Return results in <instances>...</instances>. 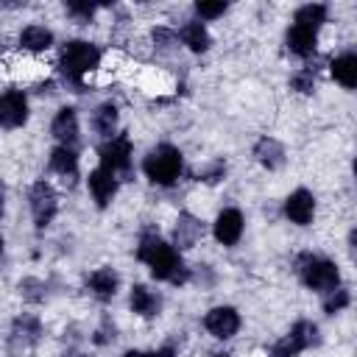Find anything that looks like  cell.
<instances>
[{
  "instance_id": "obj_1",
  "label": "cell",
  "mask_w": 357,
  "mask_h": 357,
  "mask_svg": "<svg viewBox=\"0 0 357 357\" xmlns=\"http://www.w3.org/2000/svg\"><path fill=\"white\" fill-rule=\"evenodd\" d=\"M137 257L151 268L153 279H167L173 284H184L190 279V271L184 268L181 257L176 254L173 245H167L165 240H159L156 234H145L139 248H137Z\"/></svg>"
},
{
  "instance_id": "obj_2",
  "label": "cell",
  "mask_w": 357,
  "mask_h": 357,
  "mask_svg": "<svg viewBox=\"0 0 357 357\" xmlns=\"http://www.w3.org/2000/svg\"><path fill=\"white\" fill-rule=\"evenodd\" d=\"M98 64H100V50H98L95 45H89V42H81V39L70 42V45L64 47L61 59H59L61 75H64L70 84H75V86H81V78H84L86 73H92Z\"/></svg>"
},
{
  "instance_id": "obj_3",
  "label": "cell",
  "mask_w": 357,
  "mask_h": 357,
  "mask_svg": "<svg viewBox=\"0 0 357 357\" xmlns=\"http://www.w3.org/2000/svg\"><path fill=\"white\" fill-rule=\"evenodd\" d=\"M142 170H145V176H148L153 184L167 187V184H173V181L178 178V173H181V151L173 148V145H156V148L145 156Z\"/></svg>"
},
{
  "instance_id": "obj_4",
  "label": "cell",
  "mask_w": 357,
  "mask_h": 357,
  "mask_svg": "<svg viewBox=\"0 0 357 357\" xmlns=\"http://www.w3.org/2000/svg\"><path fill=\"white\" fill-rule=\"evenodd\" d=\"M301 279L307 287L312 290H321V293H329L337 287L340 282V273H337V265L332 259H324V257H301Z\"/></svg>"
},
{
  "instance_id": "obj_5",
  "label": "cell",
  "mask_w": 357,
  "mask_h": 357,
  "mask_svg": "<svg viewBox=\"0 0 357 357\" xmlns=\"http://www.w3.org/2000/svg\"><path fill=\"white\" fill-rule=\"evenodd\" d=\"M100 167L112 170L114 176H131V139L126 134L112 137L100 148Z\"/></svg>"
},
{
  "instance_id": "obj_6",
  "label": "cell",
  "mask_w": 357,
  "mask_h": 357,
  "mask_svg": "<svg viewBox=\"0 0 357 357\" xmlns=\"http://www.w3.org/2000/svg\"><path fill=\"white\" fill-rule=\"evenodd\" d=\"M28 206H31L33 223H36L39 229H45V226L53 220L56 209H59L56 190H53L47 181H36V184L31 187V192H28Z\"/></svg>"
},
{
  "instance_id": "obj_7",
  "label": "cell",
  "mask_w": 357,
  "mask_h": 357,
  "mask_svg": "<svg viewBox=\"0 0 357 357\" xmlns=\"http://www.w3.org/2000/svg\"><path fill=\"white\" fill-rule=\"evenodd\" d=\"M315 343H318V326L310 324V321H298V324L290 329V335H284V337L271 349V354H273V357H296L301 349L315 346Z\"/></svg>"
},
{
  "instance_id": "obj_8",
  "label": "cell",
  "mask_w": 357,
  "mask_h": 357,
  "mask_svg": "<svg viewBox=\"0 0 357 357\" xmlns=\"http://www.w3.org/2000/svg\"><path fill=\"white\" fill-rule=\"evenodd\" d=\"M25 120H28V100H25V95L17 92V89H8L0 98V123H3V128H20Z\"/></svg>"
},
{
  "instance_id": "obj_9",
  "label": "cell",
  "mask_w": 357,
  "mask_h": 357,
  "mask_svg": "<svg viewBox=\"0 0 357 357\" xmlns=\"http://www.w3.org/2000/svg\"><path fill=\"white\" fill-rule=\"evenodd\" d=\"M204 326L209 329V335L226 340V337H231V335L240 329V315H237L234 307H215V310L206 312Z\"/></svg>"
},
{
  "instance_id": "obj_10",
  "label": "cell",
  "mask_w": 357,
  "mask_h": 357,
  "mask_svg": "<svg viewBox=\"0 0 357 357\" xmlns=\"http://www.w3.org/2000/svg\"><path fill=\"white\" fill-rule=\"evenodd\" d=\"M39 335H42V326H39V321H36L33 315H20V318L14 321V326H11L8 351H11V354H17V351H22V349L33 346V343L39 340Z\"/></svg>"
},
{
  "instance_id": "obj_11",
  "label": "cell",
  "mask_w": 357,
  "mask_h": 357,
  "mask_svg": "<svg viewBox=\"0 0 357 357\" xmlns=\"http://www.w3.org/2000/svg\"><path fill=\"white\" fill-rule=\"evenodd\" d=\"M284 215H287L293 223L307 226V223L312 220V215H315V198H312V192H310V190H296V192H290V198L284 201Z\"/></svg>"
},
{
  "instance_id": "obj_12",
  "label": "cell",
  "mask_w": 357,
  "mask_h": 357,
  "mask_svg": "<svg viewBox=\"0 0 357 357\" xmlns=\"http://www.w3.org/2000/svg\"><path fill=\"white\" fill-rule=\"evenodd\" d=\"M50 131H53V137L64 148H75L78 145V117H75V109H70V106L59 109V114L53 117Z\"/></svg>"
},
{
  "instance_id": "obj_13",
  "label": "cell",
  "mask_w": 357,
  "mask_h": 357,
  "mask_svg": "<svg viewBox=\"0 0 357 357\" xmlns=\"http://www.w3.org/2000/svg\"><path fill=\"white\" fill-rule=\"evenodd\" d=\"M89 192L98 201V206H106L117 192V176L106 167H98L89 173Z\"/></svg>"
},
{
  "instance_id": "obj_14",
  "label": "cell",
  "mask_w": 357,
  "mask_h": 357,
  "mask_svg": "<svg viewBox=\"0 0 357 357\" xmlns=\"http://www.w3.org/2000/svg\"><path fill=\"white\" fill-rule=\"evenodd\" d=\"M243 234V215L237 209H223L215 220V237L223 245H234Z\"/></svg>"
},
{
  "instance_id": "obj_15",
  "label": "cell",
  "mask_w": 357,
  "mask_h": 357,
  "mask_svg": "<svg viewBox=\"0 0 357 357\" xmlns=\"http://www.w3.org/2000/svg\"><path fill=\"white\" fill-rule=\"evenodd\" d=\"M50 170L59 173L67 184H75V176H78V156H75V151L64 148V145L53 148L50 151Z\"/></svg>"
},
{
  "instance_id": "obj_16",
  "label": "cell",
  "mask_w": 357,
  "mask_h": 357,
  "mask_svg": "<svg viewBox=\"0 0 357 357\" xmlns=\"http://www.w3.org/2000/svg\"><path fill=\"white\" fill-rule=\"evenodd\" d=\"M201 234H204V223L198 220V218H192V215H178V220H176V229H173V237H176V245L178 248H192L198 240H201Z\"/></svg>"
},
{
  "instance_id": "obj_17",
  "label": "cell",
  "mask_w": 357,
  "mask_h": 357,
  "mask_svg": "<svg viewBox=\"0 0 357 357\" xmlns=\"http://www.w3.org/2000/svg\"><path fill=\"white\" fill-rule=\"evenodd\" d=\"M117 284H120V279H117V273H114L112 268H98V271H92V273L86 276V287H89L100 301H109V298L117 293Z\"/></svg>"
},
{
  "instance_id": "obj_18",
  "label": "cell",
  "mask_w": 357,
  "mask_h": 357,
  "mask_svg": "<svg viewBox=\"0 0 357 357\" xmlns=\"http://www.w3.org/2000/svg\"><path fill=\"white\" fill-rule=\"evenodd\" d=\"M254 156H257V162H259L262 167H268V170H279V167L284 165V148H282V142H276V139H271V137H262V139L254 145Z\"/></svg>"
},
{
  "instance_id": "obj_19",
  "label": "cell",
  "mask_w": 357,
  "mask_h": 357,
  "mask_svg": "<svg viewBox=\"0 0 357 357\" xmlns=\"http://www.w3.org/2000/svg\"><path fill=\"white\" fill-rule=\"evenodd\" d=\"M287 47H290V53H296L301 59L312 56V50H315V31L293 22V28L287 31Z\"/></svg>"
},
{
  "instance_id": "obj_20",
  "label": "cell",
  "mask_w": 357,
  "mask_h": 357,
  "mask_svg": "<svg viewBox=\"0 0 357 357\" xmlns=\"http://www.w3.org/2000/svg\"><path fill=\"white\" fill-rule=\"evenodd\" d=\"M159 307H162V298H159L153 290H148L145 284H134V287H131V310H134V312L151 318V315L159 312Z\"/></svg>"
},
{
  "instance_id": "obj_21",
  "label": "cell",
  "mask_w": 357,
  "mask_h": 357,
  "mask_svg": "<svg viewBox=\"0 0 357 357\" xmlns=\"http://www.w3.org/2000/svg\"><path fill=\"white\" fill-rule=\"evenodd\" d=\"M332 75L337 84L354 89L357 86V53H343L332 61Z\"/></svg>"
},
{
  "instance_id": "obj_22",
  "label": "cell",
  "mask_w": 357,
  "mask_h": 357,
  "mask_svg": "<svg viewBox=\"0 0 357 357\" xmlns=\"http://www.w3.org/2000/svg\"><path fill=\"white\" fill-rule=\"evenodd\" d=\"M20 45L25 50H47L53 45V33L42 25H28L22 33H20Z\"/></svg>"
},
{
  "instance_id": "obj_23",
  "label": "cell",
  "mask_w": 357,
  "mask_h": 357,
  "mask_svg": "<svg viewBox=\"0 0 357 357\" xmlns=\"http://www.w3.org/2000/svg\"><path fill=\"white\" fill-rule=\"evenodd\" d=\"M114 126H117V106L114 103H100L92 114V128L100 134V137H112L114 134Z\"/></svg>"
},
{
  "instance_id": "obj_24",
  "label": "cell",
  "mask_w": 357,
  "mask_h": 357,
  "mask_svg": "<svg viewBox=\"0 0 357 357\" xmlns=\"http://www.w3.org/2000/svg\"><path fill=\"white\" fill-rule=\"evenodd\" d=\"M181 42H184L190 50L204 53L212 39H209V33H206V28H204L201 22H187V25L181 28Z\"/></svg>"
},
{
  "instance_id": "obj_25",
  "label": "cell",
  "mask_w": 357,
  "mask_h": 357,
  "mask_svg": "<svg viewBox=\"0 0 357 357\" xmlns=\"http://www.w3.org/2000/svg\"><path fill=\"white\" fill-rule=\"evenodd\" d=\"M321 22H326V6H321V3H307V6H301L296 11V25L318 31Z\"/></svg>"
},
{
  "instance_id": "obj_26",
  "label": "cell",
  "mask_w": 357,
  "mask_h": 357,
  "mask_svg": "<svg viewBox=\"0 0 357 357\" xmlns=\"http://www.w3.org/2000/svg\"><path fill=\"white\" fill-rule=\"evenodd\" d=\"M346 304H349V293H346L343 287H335V290H329V293H326V298H324V310H326L329 315L340 312Z\"/></svg>"
},
{
  "instance_id": "obj_27",
  "label": "cell",
  "mask_w": 357,
  "mask_h": 357,
  "mask_svg": "<svg viewBox=\"0 0 357 357\" xmlns=\"http://www.w3.org/2000/svg\"><path fill=\"white\" fill-rule=\"evenodd\" d=\"M290 84H293V89H298V92L310 95V92H312V86H315V75H312V70H301V73H296V75L290 78Z\"/></svg>"
},
{
  "instance_id": "obj_28",
  "label": "cell",
  "mask_w": 357,
  "mask_h": 357,
  "mask_svg": "<svg viewBox=\"0 0 357 357\" xmlns=\"http://www.w3.org/2000/svg\"><path fill=\"white\" fill-rule=\"evenodd\" d=\"M195 11L201 14V17H206V20H215V17H220L223 11H226V3L220 0V3H195Z\"/></svg>"
},
{
  "instance_id": "obj_29",
  "label": "cell",
  "mask_w": 357,
  "mask_h": 357,
  "mask_svg": "<svg viewBox=\"0 0 357 357\" xmlns=\"http://www.w3.org/2000/svg\"><path fill=\"white\" fill-rule=\"evenodd\" d=\"M67 11L73 14V17H81V20H89L95 11H98V6H92V3H67Z\"/></svg>"
},
{
  "instance_id": "obj_30",
  "label": "cell",
  "mask_w": 357,
  "mask_h": 357,
  "mask_svg": "<svg viewBox=\"0 0 357 357\" xmlns=\"http://www.w3.org/2000/svg\"><path fill=\"white\" fill-rule=\"evenodd\" d=\"M153 42H156L159 47H170V45H176V33H170L167 28H156V31H153Z\"/></svg>"
},
{
  "instance_id": "obj_31",
  "label": "cell",
  "mask_w": 357,
  "mask_h": 357,
  "mask_svg": "<svg viewBox=\"0 0 357 357\" xmlns=\"http://www.w3.org/2000/svg\"><path fill=\"white\" fill-rule=\"evenodd\" d=\"M223 170H226V167H223V162H215V165H212L209 170H204V173H201V178L212 184V181H218V178H223Z\"/></svg>"
},
{
  "instance_id": "obj_32",
  "label": "cell",
  "mask_w": 357,
  "mask_h": 357,
  "mask_svg": "<svg viewBox=\"0 0 357 357\" xmlns=\"http://www.w3.org/2000/svg\"><path fill=\"white\" fill-rule=\"evenodd\" d=\"M123 357H153L151 351H126Z\"/></svg>"
},
{
  "instance_id": "obj_33",
  "label": "cell",
  "mask_w": 357,
  "mask_h": 357,
  "mask_svg": "<svg viewBox=\"0 0 357 357\" xmlns=\"http://www.w3.org/2000/svg\"><path fill=\"white\" fill-rule=\"evenodd\" d=\"M349 243H351V251H354V257H357V229L349 234Z\"/></svg>"
},
{
  "instance_id": "obj_34",
  "label": "cell",
  "mask_w": 357,
  "mask_h": 357,
  "mask_svg": "<svg viewBox=\"0 0 357 357\" xmlns=\"http://www.w3.org/2000/svg\"><path fill=\"white\" fill-rule=\"evenodd\" d=\"M351 170H354V181H357V156H354V165H351Z\"/></svg>"
},
{
  "instance_id": "obj_35",
  "label": "cell",
  "mask_w": 357,
  "mask_h": 357,
  "mask_svg": "<svg viewBox=\"0 0 357 357\" xmlns=\"http://www.w3.org/2000/svg\"><path fill=\"white\" fill-rule=\"evenodd\" d=\"M212 357H229V354H212Z\"/></svg>"
}]
</instances>
